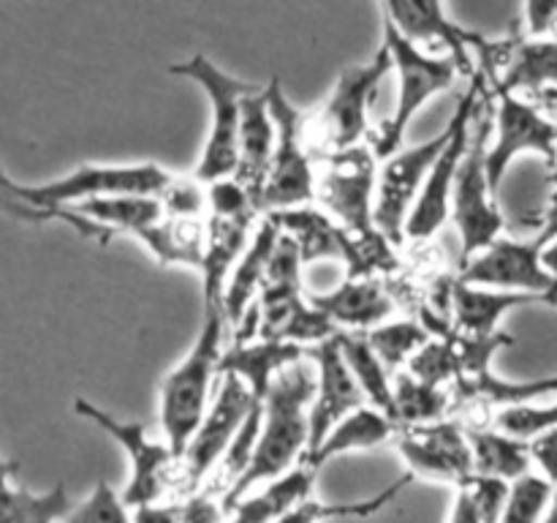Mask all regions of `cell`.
<instances>
[{
  "label": "cell",
  "instance_id": "cell-1",
  "mask_svg": "<svg viewBox=\"0 0 557 523\" xmlns=\"http://www.w3.org/2000/svg\"><path fill=\"white\" fill-rule=\"evenodd\" d=\"M315 396V365L310 357L288 365L272 381L264 403H261V428L253 458L243 477L226 490V510L243 496L272 479L283 477L305 461L310 450V403Z\"/></svg>",
  "mask_w": 557,
  "mask_h": 523
},
{
  "label": "cell",
  "instance_id": "cell-2",
  "mask_svg": "<svg viewBox=\"0 0 557 523\" xmlns=\"http://www.w3.org/2000/svg\"><path fill=\"white\" fill-rule=\"evenodd\" d=\"M172 180L174 174L158 163H85V167L74 169V172L63 174L52 183H11V194L25 205L52 212L54 218H63L82 238L109 243V238H112L109 229L76 216V212H71V207L90 199H112V196H158L161 199Z\"/></svg>",
  "mask_w": 557,
  "mask_h": 523
},
{
  "label": "cell",
  "instance_id": "cell-3",
  "mask_svg": "<svg viewBox=\"0 0 557 523\" xmlns=\"http://www.w3.org/2000/svg\"><path fill=\"white\" fill-rule=\"evenodd\" d=\"M226 311L223 305H205V321L190 352L174 365L161 385V428L177 458L183 461L185 447L196 428L210 412L212 398L221 385L223 336H226Z\"/></svg>",
  "mask_w": 557,
  "mask_h": 523
},
{
  "label": "cell",
  "instance_id": "cell-4",
  "mask_svg": "<svg viewBox=\"0 0 557 523\" xmlns=\"http://www.w3.org/2000/svg\"><path fill=\"white\" fill-rule=\"evenodd\" d=\"M169 74L196 82L205 90L207 101H210V134H207L205 150H201L199 163H196L194 178L205 185L234 178V172H237L239 125H243V101L245 96L259 90L261 85L228 74L221 65L212 63L207 54H190L183 63L169 65Z\"/></svg>",
  "mask_w": 557,
  "mask_h": 523
},
{
  "label": "cell",
  "instance_id": "cell-5",
  "mask_svg": "<svg viewBox=\"0 0 557 523\" xmlns=\"http://www.w3.org/2000/svg\"><path fill=\"white\" fill-rule=\"evenodd\" d=\"M267 101L275 120L277 142L259 199L261 216L310 207V202H315V169H319L308 142V114H302V109L286 96L277 76L267 85Z\"/></svg>",
  "mask_w": 557,
  "mask_h": 523
},
{
  "label": "cell",
  "instance_id": "cell-6",
  "mask_svg": "<svg viewBox=\"0 0 557 523\" xmlns=\"http://www.w3.org/2000/svg\"><path fill=\"white\" fill-rule=\"evenodd\" d=\"M384 20L395 27L400 36L413 41L417 47L428 49L430 44L444 47L446 58L455 60L457 71L466 76L482 74L487 85L498 80V65L509 60L515 41H487L479 33L457 25L449 20L446 9L441 3H417V0H392L381 5Z\"/></svg>",
  "mask_w": 557,
  "mask_h": 523
},
{
  "label": "cell",
  "instance_id": "cell-7",
  "mask_svg": "<svg viewBox=\"0 0 557 523\" xmlns=\"http://www.w3.org/2000/svg\"><path fill=\"white\" fill-rule=\"evenodd\" d=\"M395 69L389 49L381 44L370 63L351 65L337 76L330 98L319 112L308 114V142L315 158L335 156L364 145L370 104L379 96L381 82Z\"/></svg>",
  "mask_w": 557,
  "mask_h": 523
},
{
  "label": "cell",
  "instance_id": "cell-8",
  "mask_svg": "<svg viewBox=\"0 0 557 523\" xmlns=\"http://www.w3.org/2000/svg\"><path fill=\"white\" fill-rule=\"evenodd\" d=\"M384 47L389 49L392 63H395L397 71V101L395 112L384 120V125H381L379 134H375L373 153L375 158H379V163L400 150L408 125L417 118L419 109H422L430 98L438 96V93L449 90L451 82L460 74L455 60L446 58V54H433L428 52V49L417 47V44L408 41L406 36H400L386 20Z\"/></svg>",
  "mask_w": 557,
  "mask_h": 523
},
{
  "label": "cell",
  "instance_id": "cell-9",
  "mask_svg": "<svg viewBox=\"0 0 557 523\" xmlns=\"http://www.w3.org/2000/svg\"><path fill=\"white\" fill-rule=\"evenodd\" d=\"M495 104L493 90L484 96L482 109H479L476 129H473L471 147L466 153L460 174H457L455 194H451V221H455L457 234H460V259L466 265L476 254L500 240L506 221L498 207V196L490 188L487 178V147L493 136Z\"/></svg>",
  "mask_w": 557,
  "mask_h": 523
},
{
  "label": "cell",
  "instance_id": "cell-10",
  "mask_svg": "<svg viewBox=\"0 0 557 523\" xmlns=\"http://www.w3.org/2000/svg\"><path fill=\"white\" fill-rule=\"evenodd\" d=\"M487 80L482 74L473 76L471 87L462 93L460 104H457L455 114L446 125H449V139H446L444 150L435 158L433 169L428 174L422 194H419L417 205H413L411 216L406 223V238L411 240H430L451 216V194H455L457 174H460L466 153L471 147L473 129H476L479 109H482L484 96H487Z\"/></svg>",
  "mask_w": 557,
  "mask_h": 523
},
{
  "label": "cell",
  "instance_id": "cell-11",
  "mask_svg": "<svg viewBox=\"0 0 557 523\" xmlns=\"http://www.w3.org/2000/svg\"><path fill=\"white\" fill-rule=\"evenodd\" d=\"M375 185H379V158L368 150V145L319 158L315 202L351 238L381 234L373 218Z\"/></svg>",
  "mask_w": 557,
  "mask_h": 523
},
{
  "label": "cell",
  "instance_id": "cell-12",
  "mask_svg": "<svg viewBox=\"0 0 557 523\" xmlns=\"http://www.w3.org/2000/svg\"><path fill=\"white\" fill-rule=\"evenodd\" d=\"M74 412L82 419H90L96 428H101L109 439H114L120 445V450L128 455L131 461V477L128 485L123 490V501L136 510V507L145 504H158L163 501L169 488V479L174 474V463L180 461L177 452L169 447L166 439H158L147 430L145 423H136V419H117L109 412L98 409L96 403L85 401V398H76Z\"/></svg>",
  "mask_w": 557,
  "mask_h": 523
},
{
  "label": "cell",
  "instance_id": "cell-13",
  "mask_svg": "<svg viewBox=\"0 0 557 523\" xmlns=\"http://www.w3.org/2000/svg\"><path fill=\"white\" fill-rule=\"evenodd\" d=\"M493 104L495 139L487 147V178L490 188L498 196L506 172L522 153L544 156L549 167H555L557 123L553 118H547L536 104L525 101L515 93H493Z\"/></svg>",
  "mask_w": 557,
  "mask_h": 523
},
{
  "label": "cell",
  "instance_id": "cell-14",
  "mask_svg": "<svg viewBox=\"0 0 557 523\" xmlns=\"http://www.w3.org/2000/svg\"><path fill=\"white\" fill-rule=\"evenodd\" d=\"M449 139V125L433 139L413 147H400L392 158L381 161L379 185H375V229L384 234L389 243H403L406 238V223L422 194L428 174L433 169L435 158L444 150Z\"/></svg>",
  "mask_w": 557,
  "mask_h": 523
},
{
  "label": "cell",
  "instance_id": "cell-15",
  "mask_svg": "<svg viewBox=\"0 0 557 523\" xmlns=\"http://www.w3.org/2000/svg\"><path fill=\"white\" fill-rule=\"evenodd\" d=\"M253 403V392L248 390L243 379L232 374L221 376L210 412L205 414L194 439L185 447L183 461H180L185 469V483H188L190 494H196L201 483L221 469L223 458L232 450Z\"/></svg>",
  "mask_w": 557,
  "mask_h": 523
},
{
  "label": "cell",
  "instance_id": "cell-16",
  "mask_svg": "<svg viewBox=\"0 0 557 523\" xmlns=\"http://www.w3.org/2000/svg\"><path fill=\"white\" fill-rule=\"evenodd\" d=\"M397 450L413 479H433L457 490L468 488L476 479L468 428H462L457 419L446 417L417 428H400Z\"/></svg>",
  "mask_w": 557,
  "mask_h": 523
},
{
  "label": "cell",
  "instance_id": "cell-17",
  "mask_svg": "<svg viewBox=\"0 0 557 523\" xmlns=\"http://www.w3.org/2000/svg\"><path fill=\"white\" fill-rule=\"evenodd\" d=\"M457 281L495 292L547 294L557 303V281L542 267V245L536 240H495L462 265Z\"/></svg>",
  "mask_w": 557,
  "mask_h": 523
},
{
  "label": "cell",
  "instance_id": "cell-18",
  "mask_svg": "<svg viewBox=\"0 0 557 523\" xmlns=\"http://www.w3.org/2000/svg\"><path fill=\"white\" fill-rule=\"evenodd\" d=\"M308 357L315 365V396L310 403V455L313 450H319L321 441L341 419L368 406V398L343 360L337 336L308 349Z\"/></svg>",
  "mask_w": 557,
  "mask_h": 523
},
{
  "label": "cell",
  "instance_id": "cell-19",
  "mask_svg": "<svg viewBox=\"0 0 557 523\" xmlns=\"http://www.w3.org/2000/svg\"><path fill=\"white\" fill-rule=\"evenodd\" d=\"M310 305L330 316L341 332H370L389 321L395 303L375 278H346L324 294H310Z\"/></svg>",
  "mask_w": 557,
  "mask_h": 523
},
{
  "label": "cell",
  "instance_id": "cell-20",
  "mask_svg": "<svg viewBox=\"0 0 557 523\" xmlns=\"http://www.w3.org/2000/svg\"><path fill=\"white\" fill-rule=\"evenodd\" d=\"M275 142L277 129L270 112V101H267V87H259V90H253L250 96H245L243 101L237 172H234V178L253 194L256 205H259L267 174H270L272 156H275Z\"/></svg>",
  "mask_w": 557,
  "mask_h": 523
},
{
  "label": "cell",
  "instance_id": "cell-21",
  "mask_svg": "<svg viewBox=\"0 0 557 523\" xmlns=\"http://www.w3.org/2000/svg\"><path fill=\"white\" fill-rule=\"evenodd\" d=\"M259 221L261 216H207V245L205 265H201L205 305H223L228 278L248 248Z\"/></svg>",
  "mask_w": 557,
  "mask_h": 523
},
{
  "label": "cell",
  "instance_id": "cell-22",
  "mask_svg": "<svg viewBox=\"0 0 557 523\" xmlns=\"http://www.w3.org/2000/svg\"><path fill=\"white\" fill-rule=\"evenodd\" d=\"M277 240H281V227L275 223V218L261 216L259 227H256L245 254L239 256L237 267L226 283V292H223V311H226L228 325H243L259 303V292L264 287L267 267L275 254Z\"/></svg>",
  "mask_w": 557,
  "mask_h": 523
},
{
  "label": "cell",
  "instance_id": "cell-23",
  "mask_svg": "<svg viewBox=\"0 0 557 523\" xmlns=\"http://www.w3.org/2000/svg\"><path fill=\"white\" fill-rule=\"evenodd\" d=\"M308 357V349L286 341H270V338H250V341H237L223 352L221 376L232 374L248 385L253 392L256 403H264L272 381L286 370L288 365Z\"/></svg>",
  "mask_w": 557,
  "mask_h": 523
},
{
  "label": "cell",
  "instance_id": "cell-24",
  "mask_svg": "<svg viewBox=\"0 0 557 523\" xmlns=\"http://www.w3.org/2000/svg\"><path fill=\"white\" fill-rule=\"evenodd\" d=\"M270 216L275 218L281 232L294 240V245L299 248V256H302V265H310V262L319 259H346L351 265L357 238H351L346 229L337 227L324 210L297 207V210H281L270 212Z\"/></svg>",
  "mask_w": 557,
  "mask_h": 523
},
{
  "label": "cell",
  "instance_id": "cell-25",
  "mask_svg": "<svg viewBox=\"0 0 557 523\" xmlns=\"http://www.w3.org/2000/svg\"><path fill=\"white\" fill-rule=\"evenodd\" d=\"M522 305H553L557 303L547 294H525V292H495V289L468 287V283H451V314L462 336H493L498 332V321L509 311Z\"/></svg>",
  "mask_w": 557,
  "mask_h": 523
},
{
  "label": "cell",
  "instance_id": "cell-26",
  "mask_svg": "<svg viewBox=\"0 0 557 523\" xmlns=\"http://www.w3.org/2000/svg\"><path fill=\"white\" fill-rule=\"evenodd\" d=\"M319 469L302 461L283 477L250 490L248 496L228 507V523H277L288 510L313 496Z\"/></svg>",
  "mask_w": 557,
  "mask_h": 523
},
{
  "label": "cell",
  "instance_id": "cell-27",
  "mask_svg": "<svg viewBox=\"0 0 557 523\" xmlns=\"http://www.w3.org/2000/svg\"><path fill=\"white\" fill-rule=\"evenodd\" d=\"M493 93H539L557 90V38H528L515 41L504 71L493 82Z\"/></svg>",
  "mask_w": 557,
  "mask_h": 523
},
{
  "label": "cell",
  "instance_id": "cell-28",
  "mask_svg": "<svg viewBox=\"0 0 557 523\" xmlns=\"http://www.w3.org/2000/svg\"><path fill=\"white\" fill-rule=\"evenodd\" d=\"M400 434V425L392 423L386 414H381L379 409L368 406L357 409L354 414H348L346 419L335 425L330 430L324 441L319 445V450H313L310 455H305V461L310 466L321 469L324 463H330L332 458H341L346 452H359V450H373V447L386 445V441L397 439Z\"/></svg>",
  "mask_w": 557,
  "mask_h": 523
},
{
  "label": "cell",
  "instance_id": "cell-29",
  "mask_svg": "<svg viewBox=\"0 0 557 523\" xmlns=\"http://www.w3.org/2000/svg\"><path fill=\"white\" fill-rule=\"evenodd\" d=\"M20 463L0 455V523H58L71 512L65 485L47 494H33L16 483Z\"/></svg>",
  "mask_w": 557,
  "mask_h": 523
},
{
  "label": "cell",
  "instance_id": "cell-30",
  "mask_svg": "<svg viewBox=\"0 0 557 523\" xmlns=\"http://www.w3.org/2000/svg\"><path fill=\"white\" fill-rule=\"evenodd\" d=\"M476 477L511 485L531 472V445L498 428H468Z\"/></svg>",
  "mask_w": 557,
  "mask_h": 523
},
{
  "label": "cell",
  "instance_id": "cell-31",
  "mask_svg": "<svg viewBox=\"0 0 557 523\" xmlns=\"http://www.w3.org/2000/svg\"><path fill=\"white\" fill-rule=\"evenodd\" d=\"M337 343H341V352L346 365L351 368L354 379L362 387L364 398L373 409H379L381 414L397 423L395 417V374L381 363V357L375 354V349L370 346L368 336L364 332H337Z\"/></svg>",
  "mask_w": 557,
  "mask_h": 523
},
{
  "label": "cell",
  "instance_id": "cell-32",
  "mask_svg": "<svg viewBox=\"0 0 557 523\" xmlns=\"http://www.w3.org/2000/svg\"><path fill=\"white\" fill-rule=\"evenodd\" d=\"M71 212L109 229V232H128L139 238L150 227L166 218L163 202L158 196H112V199H90L71 207Z\"/></svg>",
  "mask_w": 557,
  "mask_h": 523
},
{
  "label": "cell",
  "instance_id": "cell-33",
  "mask_svg": "<svg viewBox=\"0 0 557 523\" xmlns=\"http://www.w3.org/2000/svg\"><path fill=\"white\" fill-rule=\"evenodd\" d=\"M413 483V474H400L389 488L379 490L370 499L359 501H319L313 496H308L305 501H299L294 510H288L286 515L277 523H335V521H368V518L384 512L408 485Z\"/></svg>",
  "mask_w": 557,
  "mask_h": 523
},
{
  "label": "cell",
  "instance_id": "cell-34",
  "mask_svg": "<svg viewBox=\"0 0 557 523\" xmlns=\"http://www.w3.org/2000/svg\"><path fill=\"white\" fill-rule=\"evenodd\" d=\"M451 412V392L424 385L411 374H395V417L400 428H417L446 419Z\"/></svg>",
  "mask_w": 557,
  "mask_h": 523
},
{
  "label": "cell",
  "instance_id": "cell-35",
  "mask_svg": "<svg viewBox=\"0 0 557 523\" xmlns=\"http://www.w3.org/2000/svg\"><path fill=\"white\" fill-rule=\"evenodd\" d=\"M370 341V346L375 349V354L381 357V363L392 370V374H400L406 370V365L417 357L419 349L430 341L428 327L419 325V321H384L375 330L364 332Z\"/></svg>",
  "mask_w": 557,
  "mask_h": 523
},
{
  "label": "cell",
  "instance_id": "cell-36",
  "mask_svg": "<svg viewBox=\"0 0 557 523\" xmlns=\"http://www.w3.org/2000/svg\"><path fill=\"white\" fill-rule=\"evenodd\" d=\"M555 485L539 472H528L506 488L504 507L498 523H542L547 515Z\"/></svg>",
  "mask_w": 557,
  "mask_h": 523
},
{
  "label": "cell",
  "instance_id": "cell-37",
  "mask_svg": "<svg viewBox=\"0 0 557 523\" xmlns=\"http://www.w3.org/2000/svg\"><path fill=\"white\" fill-rule=\"evenodd\" d=\"M406 374L424 381V385L441 387V390H446V385L455 387V381L460 379V352H457V341H451V338H430L419 349L417 357L406 365Z\"/></svg>",
  "mask_w": 557,
  "mask_h": 523
},
{
  "label": "cell",
  "instance_id": "cell-38",
  "mask_svg": "<svg viewBox=\"0 0 557 523\" xmlns=\"http://www.w3.org/2000/svg\"><path fill=\"white\" fill-rule=\"evenodd\" d=\"M63 523H134V518L123 494H117L112 485L98 483L79 507H71Z\"/></svg>",
  "mask_w": 557,
  "mask_h": 523
},
{
  "label": "cell",
  "instance_id": "cell-39",
  "mask_svg": "<svg viewBox=\"0 0 557 523\" xmlns=\"http://www.w3.org/2000/svg\"><path fill=\"white\" fill-rule=\"evenodd\" d=\"M495 428L504 434L517 436L522 441L536 439L544 430L557 428V398L547 406H533V403H522V406L500 409L495 414Z\"/></svg>",
  "mask_w": 557,
  "mask_h": 523
},
{
  "label": "cell",
  "instance_id": "cell-40",
  "mask_svg": "<svg viewBox=\"0 0 557 523\" xmlns=\"http://www.w3.org/2000/svg\"><path fill=\"white\" fill-rule=\"evenodd\" d=\"M163 210L172 218H190V221H201L210 212L207 205V185L199 183L196 178H177L169 183V188L161 194Z\"/></svg>",
  "mask_w": 557,
  "mask_h": 523
},
{
  "label": "cell",
  "instance_id": "cell-41",
  "mask_svg": "<svg viewBox=\"0 0 557 523\" xmlns=\"http://www.w3.org/2000/svg\"><path fill=\"white\" fill-rule=\"evenodd\" d=\"M183 510V523H228V510L223 499H215L212 494H196L188 496V501L180 504Z\"/></svg>",
  "mask_w": 557,
  "mask_h": 523
},
{
  "label": "cell",
  "instance_id": "cell-42",
  "mask_svg": "<svg viewBox=\"0 0 557 523\" xmlns=\"http://www.w3.org/2000/svg\"><path fill=\"white\" fill-rule=\"evenodd\" d=\"M528 445H531V461L539 469V474L557 485V428L544 430V434H539Z\"/></svg>",
  "mask_w": 557,
  "mask_h": 523
},
{
  "label": "cell",
  "instance_id": "cell-43",
  "mask_svg": "<svg viewBox=\"0 0 557 523\" xmlns=\"http://www.w3.org/2000/svg\"><path fill=\"white\" fill-rule=\"evenodd\" d=\"M522 14L531 38H549L557 31V3H528Z\"/></svg>",
  "mask_w": 557,
  "mask_h": 523
},
{
  "label": "cell",
  "instance_id": "cell-44",
  "mask_svg": "<svg viewBox=\"0 0 557 523\" xmlns=\"http://www.w3.org/2000/svg\"><path fill=\"white\" fill-rule=\"evenodd\" d=\"M134 523H183V510L172 501H158V504H145L131 510Z\"/></svg>",
  "mask_w": 557,
  "mask_h": 523
},
{
  "label": "cell",
  "instance_id": "cell-45",
  "mask_svg": "<svg viewBox=\"0 0 557 523\" xmlns=\"http://www.w3.org/2000/svg\"><path fill=\"white\" fill-rule=\"evenodd\" d=\"M449 523H482V510H479V501L476 496H473L471 485L457 490Z\"/></svg>",
  "mask_w": 557,
  "mask_h": 523
},
{
  "label": "cell",
  "instance_id": "cell-46",
  "mask_svg": "<svg viewBox=\"0 0 557 523\" xmlns=\"http://www.w3.org/2000/svg\"><path fill=\"white\" fill-rule=\"evenodd\" d=\"M542 232L536 234L539 245H547L549 240H557V172H553V196H549V207L542 218Z\"/></svg>",
  "mask_w": 557,
  "mask_h": 523
},
{
  "label": "cell",
  "instance_id": "cell-47",
  "mask_svg": "<svg viewBox=\"0 0 557 523\" xmlns=\"http://www.w3.org/2000/svg\"><path fill=\"white\" fill-rule=\"evenodd\" d=\"M542 267L557 281V240H549L547 245H542Z\"/></svg>",
  "mask_w": 557,
  "mask_h": 523
},
{
  "label": "cell",
  "instance_id": "cell-48",
  "mask_svg": "<svg viewBox=\"0 0 557 523\" xmlns=\"http://www.w3.org/2000/svg\"><path fill=\"white\" fill-rule=\"evenodd\" d=\"M536 98H539V104H544V107H547L549 112H553L557 118V90H544V93H539ZM555 123H557V120H555Z\"/></svg>",
  "mask_w": 557,
  "mask_h": 523
},
{
  "label": "cell",
  "instance_id": "cell-49",
  "mask_svg": "<svg viewBox=\"0 0 557 523\" xmlns=\"http://www.w3.org/2000/svg\"><path fill=\"white\" fill-rule=\"evenodd\" d=\"M542 523H557V485H555V490H553V499H549L547 515H544Z\"/></svg>",
  "mask_w": 557,
  "mask_h": 523
},
{
  "label": "cell",
  "instance_id": "cell-50",
  "mask_svg": "<svg viewBox=\"0 0 557 523\" xmlns=\"http://www.w3.org/2000/svg\"><path fill=\"white\" fill-rule=\"evenodd\" d=\"M11 183H14V180L5 178L3 169H0V188H5V191H9V194H11ZM11 196H14V194H11Z\"/></svg>",
  "mask_w": 557,
  "mask_h": 523
},
{
  "label": "cell",
  "instance_id": "cell-51",
  "mask_svg": "<svg viewBox=\"0 0 557 523\" xmlns=\"http://www.w3.org/2000/svg\"><path fill=\"white\" fill-rule=\"evenodd\" d=\"M553 172H557V158H555V167H553Z\"/></svg>",
  "mask_w": 557,
  "mask_h": 523
}]
</instances>
